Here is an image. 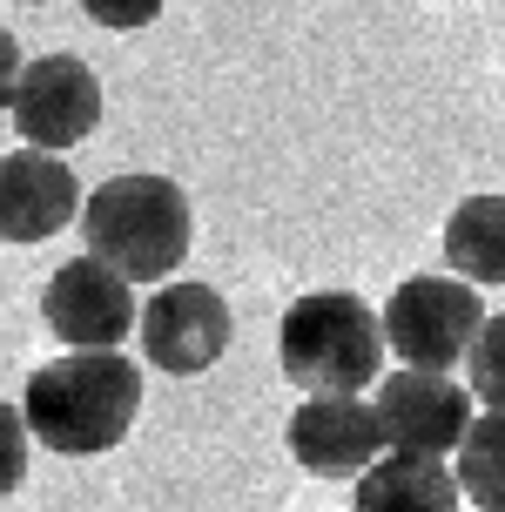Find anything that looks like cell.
Segmentation results:
<instances>
[{"instance_id":"6da1fadb","label":"cell","mask_w":505,"mask_h":512,"mask_svg":"<svg viewBox=\"0 0 505 512\" xmlns=\"http://www.w3.org/2000/svg\"><path fill=\"white\" fill-rule=\"evenodd\" d=\"M27 432L61 459L115 452L142 411V371L122 351H68L27 378Z\"/></svg>"},{"instance_id":"7a4b0ae2","label":"cell","mask_w":505,"mask_h":512,"mask_svg":"<svg viewBox=\"0 0 505 512\" xmlns=\"http://www.w3.org/2000/svg\"><path fill=\"white\" fill-rule=\"evenodd\" d=\"M81 236L128 283H155V277H176L182 270L196 216H189L182 182L155 176V169H135V176H108L81 203Z\"/></svg>"},{"instance_id":"3957f363","label":"cell","mask_w":505,"mask_h":512,"mask_svg":"<svg viewBox=\"0 0 505 512\" xmlns=\"http://www.w3.org/2000/svg\"><path fill=\"white\" fill-rule=\"evenodd\" d=\"M384 351V310L351 290H310L277 324L283 378L303 391H371L384 378Z\"/></svg>"},{"instance_id":"277c9868","label":"cell","mask_w":505,"mask_h":512,"mask_svg":"<svg viewBox=\"0 0 505 512\" xmlns=\"http://www.w3.org/2000/svg\"><path fill=\"white\" fill-rule=\"evenodd\" d=\"M479 324H485L479 283H465V277H404L391 290V304H384V344L411 371H452V364H465Z\"/></svg>"},{"instance_id":"5b68a950","label":"cell","mask_w":505,"mask_h":512,"mask_svg":"<svg viewBox=\"0 0 505 512\" xmlns=\"http://www.w3.org/2000/svg\"><path fill=\"white\" fill-rule=\"evenodd\" d=\"M142 358L162 371V378H202L209 364L229 358V337H236V317H229L223 290L209 283H162L149 304H142Z\"/></svg>"},{"instance_id":"8992f818","label":"cell","mask_w":505,"mask_h":512,"mask_svg":"<svg viewBox=\"0 0 505 512\" xmlns=\"http://www.w3.org/2000/svg\"><path fill=\"white\" fill-rule=\"evenodd\" d=\"M41 317L68 351H122V337L142 324V304H135V283L88 250V256H68L48 277Z\"/></svg>"},{"instance_id":"52a82bcc","label":"cell","mask_w":505,"mask_h":512,"mask_svg":"<svg viewBox=\"0 0 505 512\" xmlns=\"http://www.w3.org/2000/svg\"><path fill=\"white\" fill-rule=\"evenodd\" d=\"M378 425L391 452H418V459H452L465 432H472V384H452L445 371H384L378 391Z\"/></svg>"},{"instance_id":"ba28073f","label":"cell","mask_w":505,"mask_h":512,"mask_svg":"<svg viewBox=\"0 0 505 512\" xmlns=\"http://www.w3.org/2000/svg\"><path fill=\"white\" fill-rule=\"evenodd\" d=\"M290 459L310 472V479H357L391 452L378 425V405L364 391H310L297 411H290Z\"/></svg>"},{"instance_id":"9c48e42d","label":"cell","mask_w":505,"mask_h":512,"mask_svg":"<svg viewBox=\"0 0 505 512\" xmlns=\"http://www.w3.org/2000/svg\"><path fill=\"white\" fill-rule=\"evenodd\" d=\"M7 115H14L27 149L68 155L75 142H88L95 122H101V81L81 54H41V61H27Z\"/></svg>"},{"instance_id":"30bf717a","label":"cell","mask_w":505,"mask_h":512,"mask_svg":"<svg viewBox=\"0 0 505 512\" xmlns=\"http://www.w3.org/2000/svg\"><path fill=\"white\" fill-rule=\"evenodd\" d=\"M81 182L75 169L48 149H14L0 155V243H48L81 216Z\"/></svg>"},{"instance_id":"8fae6325","label":"cell","mask_w":505,"mask_h":512,"mask_svg":"<svg viewBox=\"0 0 505 512\" xmlns=\"http://www.w3.org/2000/svg\"><path fill=\"white\" fill-rule=\"evenodd\" d=\"M458 472L445 459H418V452H384L371 472H357L351 512H458Z\"/></svg>"},{"instance_id":"7c38bea8","label":"cell","mask_w":505,"mask_h":512,"mask_svg":"<svg viewBox=\"0 0 505 512\" xmlns=\"http://www.w3.org/2000/svg\"><path fill=\"white\" fill-rule=\"evenodd\" d=\"M445 263L465 283H505V196H465L445 216Z\"/></svg>"},{"instance_id":"4fadbf2b","label":"cell","mask_w":505,"mask_h":512,"mask_svg":"<svg viewBox=\"0 0 505 512\" xmlns=\"http://www.w3.org/2000/svg\"><path fill=\"white\" fill-rule=\"evenodd\" d=\"M458 492L479 512H505V411H479L465 445L452 452Z\"/></svg>"},{"instance_id":"5bb4252c","label":"cell","mask_w":505,"mask_h":512,"mask_svg":"<svg viewBox=\"0 0 505 512\" xmlns=\"http://www.w3.org/2000/svg\"><path fill=\"white\" fill-rule=\"evenodd\" d=\"M465 384L485 411H505V310H492L472 337V358H465Z\"/></svg>"},{"instance_id":"9a60e30c","label":"cell","mask_w":505,"mask_h":512,"mask_svg":"<svg viewBox=\"0 0 505 512\" xmlns=\"http://www.w3.org/2000/svg\"><path fill=\"white\" fill-rule=\"evenodd\" d=\"M27 445H34L27 411L0 398V499H14V492H21V479H27Z\"/></svg>"},{"instance_id":"2e32d148","label":"cell","mask_w":505,"mask_h":512,"mask_svg":"<svg viewBox=\"0 0 505 512\" xmlns=\"http://www.w3.org/2000/svg\"><path fill=\"white\" fill-rule=\"evenodd\" d=\"M75 7L108 34H135V27H149L162 14V0H75Z\"/></svg>"},{"instance_id":"e0dca14e","label":"cell","mask_w":505,"mask_h":512,"mask_svg":"<svg viewBox=\"0 0 505 512\" xmlns=\"http://www.w3.org/2000/svg\"><path fill=\"white\" fill-rule=\"evenodd\" d=\"M21 75H27V54H21V41L0 27V108H14V88H21Z\"/></svg>"},{"instance_id":"ac0fdd59","label":"cell","mask_w":505,"mask_h":512,"mask_svg":"<svg viewBox=\"0 0 505 512\" xmlns=\"http://www.w3.org/2000/svg\"><path fill=\"white\" fill-rule=\"evenodd\" d=\"M27 7H54V0H27Z\"/></svg>"}]
</instances>
